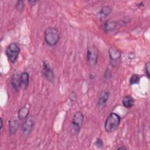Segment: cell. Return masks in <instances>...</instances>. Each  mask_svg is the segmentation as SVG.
<instances>
[{
    "label": "cell",
    "mask_w": 150,
    "mask_h": 150,
    "mask_svg": "<svg viewBox=\"0 0 150 150\" xmlns=\"http://www.w3.org/2000/svg\"><path fill=\"white\" fill-rule=\"evenodd\" d=\"M44 39L46 43L51 47L56 46L60 40V33L54 27H47L44 32Z\"/></svg>",
    "instance_id": "cell-1"
},
{
    "label": "cell",
    "mask_w": 150,
    "mask_h": 150,
    "mask_svg": "<svg viewBox=\"0 0 150 150\" xmlns=\"http://www.w3.org/2000/svg\"><path fill=\"white\" fill-rule=\"evenodd\" d=\"M121 121V117L115 113V112H111L110 114L104 123V128L107 132L111 133L112 132H114L118 127Z\"/></svg>",
    "instance_id": "cell-2"
},
{
    "label": "cell",
    "mask_w": 150,
    "mask_h": 150,
    "mask_svg": "<svg viewBox=\"0 0 150 150\" xmlns=\"http://www.w3.org/2000/svg\"><path fill=\"white\" fill-rule=\"evenodd\" d=\"M20 50L19 45L16 42L11 43L8 45L5 50V54L11 63H15L18 58Z\"/></svg>",
    "instance_id": "cell-3"
},
{
    "label": "cell",
    "mask_w": 150,
    "mask_h": 150,
    "mask_svg": "<svg viewBox=\"0 0 150 150\" xmlns=\"http://www.w3.org/2000/svg\"><path fill=\"white\" fill-rule=\"evenodd\" d=\"M98 58V50L95 45L88 47L87 50V63L90 67L96 66Z\"/></svg>",
    "instance_id": "cell-4"
},
{
    "label": "cell",
    "mask_w": 150,
    "mask_h": 150,
    "mask_svg": "<svg viewBox=\"0 0 150 150\" xmlns=\"http://www.w3.org/2000/svg\"><path fill=\"white\" fill-rule=\"evenodd\" d=\"M84 121V115L80 111L76 112L74 115L71 122L72 130L75 134H78L80 131Z\"/></svg>",
    "instance_id": "cell-5"
},
{
    "label": "cell",
    "mask_w": 150,
    "mask_h": 150,
    "mask_svg": "<svg viewBox=\"0 0 150 150\" xmlns=\"http://www.w3.org/2000/svg\"><path fill=\"white\" fill-rule=\"evenodd\" d=\"M42 76L50 83H53L54 80V73L50 67L49 63L47 60H44L42 64V69L41 71Z\"/></svg>",
    "instance_id": "cell-6"
},
{
    "label": "cell",
    "mask_w": 150,
    "mask_h": 150,
    "mask_svg": "<svg viewBox=\"0 0 150 150\" xmlns=\"http://www.w3.org/2000/svg\"><path fill=\"white\" fill-rule=\"evenodd\" d=\"M108 54L110 59V63L112 66H117L121 56V52L115 47H111L108 50Z\"/></svg>",
    "instance_id": "cell-7"
},
{
    "label": "cell",
    "mask_w": 150,
    "mask_h": 150,
    "mask_svg": "<svg viewBox=\"0 0 150 150\" xmlns=\"http://www.w3.org/2000/svg\"><path fill=\"white\" fill-rule=\"evenodd\" d=\"M35 121L32 116L28 117L25 120L23 124L22 127V132L24 135H29L34 127Z\"/></svg>",
    "instance_id": "cell-8"
},
{
    "label": "cell",
    "mask_w": 150,
    "mask_h": 150,
    "mask_svg": "<svg viewBox=\"0 0 150 150\" xmlns=\"http://www.w3.org/2000/svg\"><path fill=\"white\" fill-rule=\"evenodd\" d=\"M110 92L107 90L101 91L98 95L97 105L101 108H104L107 105V103L110 97Z\"/></svg>",
    "instance_id": "cell-9"
},
{
    "label": "cell",
    "mask_w": 150,
    "mask_h": 150,
    "mask_svg": "<svg viewBox=\"0 0 150 150\" xmlns=\"http://www.w3.org/2000/svg\"><path fill=\"white\" fill-rule=\"evenodd\" d=\"M20 79L21 74L16 70L15 71L11 80V84L16 92H18L20 88Z\"/></svg>",
    "instance_id": "cell-10"
},
{
    "label": "cell",
    "mask_w": 150,
    "mask_h": 150,
    "mask_svg": "<svg viewBox=\"0 0 150 150\" xmlns=\"http://www.w3.org/2000/svg\"><path fill=\"white\" fill-rule=\"evenodd\" d=\"M18 117H12L9 121V133L10 135H13L16 133L19 127V122Z\"/></svg>",
    "instance_id": "cell-11"
},
{
    "label": "cell",
    "mask_w": 150,
    "mask_h": 150,
    "mask_svg": "<svg viewBox=\"0 0 150 150\" xmlns=\"http://www.w3.org/2000/svg\"><path fill=\"white\" fill-rule=\"evenodd\" d=\"M117 22L112 20H108L104 22L102 29L105 33H109L114 30L117 26Z\"/></svg>",
    "instance_id": "cell-12"
},
{
    "label": "cell",
    "mask_w": 150,
    "mask_h": 150,
    "mask_svg": "<svg viewBox=\"0 0 150 150\" xmlns=\"http://www.w3.org/2000/svg\"><path fill=\"white\" fill-rule=\"evenodd\" d=\"M29 83V74L28 72H23L21 74L20 88L26 90Z\"/></svg>",
    "instance_id": "cell-13"
},
{
    "label": "cell",
    "mask_w": 150,
    "mask_h": 150,
    "mask_svg": "<svg viewBox=\"0 0 150 150\" xmlns=\"http://www.w3.org/2000/svg\"><path fill=\"white\" fill-rule=\"evenodd\" d=\"M111 11L112 9L110 6H104L100 9V10L97 13V16L98 18H104L108 16L111 13Z\"/></svg>",
    "instance_id": "cell-14"
},
{
    "label": "cell",
    "mask_w": 150,
    "mask_h": 150,
    "mask_svg": "<svg viewBox=\"0 0 150 150\" xmlns=\"http://www.w3.org/2000/svg\"><path fill=\"white\" fill-rule=\"evenodd\" d=\"M122 103L126 108H130L134 105V100L131 96H125L122 98Z\"/></svg>",
    "instance_id": "cell-15"
},
{
    "label": "cell",
    "mask_w": 150,
    "mask_h": 150,
    "mask_svg": "<svg viewBox=\"0 0 150 150\" xmlns=\"http://www.w3.org/2000/svg\"><path fill=\"white\" fill-rule=\"evenodd\" d=\"M29 112V108H27L26 107H21L18 112V117L19 119V120H25L28 117Z\"/></svg>",
    "instance_id": "cell-16"
},
{
    "label": "cell",
    "mask_w": 150,
    "mask_h": 150,
    "mask_svg": "<svg viewBox=\"0 0 150 150\" xmlns=\"http://www.w3.org/2000/svg\"><path fill=\"white\" fill-rule=\"evenodd\" d=\"M141 77L137 74H133L129 79V84L131 85L137 84L139 83Z\"/></svg>",
    "instance_id": "cell-17"
},
{
    "label": "cell",
    "mask_w": 150,
    "mask_h": 150,
    "mask_svg": "<svg viewBox=\"0 0 150 150\" xmlns=\"http://www.w3.org/2000/svg\"><path fill=\"white\" fill-rule=\"evenodd\" d=\"M16 9L20 12H22L25 8V2L23 1L20 0L18 1L15 4Z\"/></svg>",
    "instance_id": "cell-18"
},
{
    "label": "cell",
    "mask_w": 150,
    "mask_h": 150,
    "mask_svg": "<svg viewBox=\"0 0 150 150\" xmlns=\"http://www.w3.org/2000/svg\"><path fill=\"white\" fill-rule=\"evenodd\" d=\"M94 145H96V146L98 148V149H100V148H102L104 146V143H103V140L100 138H97L95 143H94Z\"/></svg>",
    "instance_id": "cell-19"
},
{
    "label": "cell",
    "mask_w": 150,
    "mask_h": 150,
    "mask_svg": "<svg viewBox=\"0 0 150 150\" xmlns=\"http://www.w3.org/2000/svg\"><path fill=\"white\" fill-rule=\"evenodd\" d=\"M149 66H150V63L149 62H148L147 63H145V74L146 76L148 79L150 78V74H149Z\"/></svg>",
    "instance_id": "cell-20"
},
{
    "label": "cell",
    "mask_w": 150,
    "mask_h": 150,
    "mask_svg": "<svg viewBox=\"0 0 150 150\" xmlns=\"http://www.w3.org/2000/svg\"><path fill=\"white\" fill-rule=\"evenodd\" d=\"M77 94L76 93H75L74 91H71L70 94V100L71 101H74L76 100V99L77 98Z\"/></svg>",
    "instance_id": "cell-21"
},
{
    "label": "cell",
    "mask_w": 150,
    "mask_h": 150,
    "mask_svg": "<svg viewBox=\"0 0 150 150\" xmlns=\"http://www.w3.org/2000/svg\"><path fill=\"white\" fill-rule=\"evenodd\" d=\"M31 5H35L36 4L38 3L39 1H33V0H30V1H28Z\"/></svg>",
    "instance_id": "cell-22"
},
{
    "label": "cell",
    "mask_w": 150,
    "mask_h": 150,
    "mask_svg": "<svg viewBox=\"0 0 150 150\" xmlns=\"http://www.w3.org/2000/svg\"><path fill=\"white\" fill-rule=\"evenodd\" d=\"M2 127H3V120H2V118H1V131H2Z\"/></svg>",
    "instance_id": "cell-23"
},
{
    "label": "cell",
    "mask_w": 150,
    "mask_h": 150,
    "mask_svg": "<svg viewBox=\"0 0 150 150\" xmlns=\"http://www.w3.org/2000/svg\"><path fill=\"white\" fill-rule=\"evenodd\" d=\"M117 149H127V148L124 146H119L117 148Z\"/></svg>",
    "instance_id": "cell-24"
}]
</instances>
